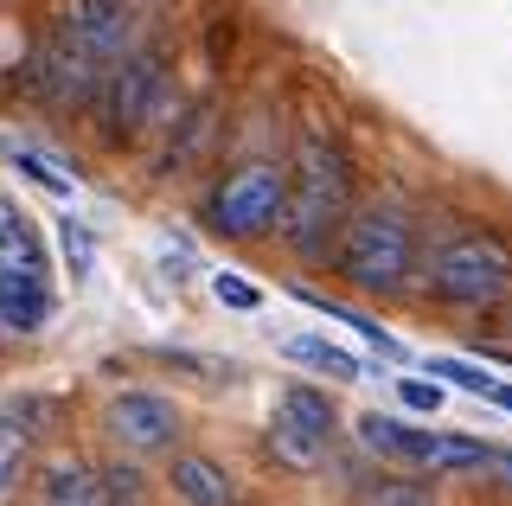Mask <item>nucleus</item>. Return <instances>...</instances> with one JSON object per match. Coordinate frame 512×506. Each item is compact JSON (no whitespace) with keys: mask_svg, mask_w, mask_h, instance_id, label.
Listing matches in <instances>:
<instances>
[{"mask_svg":"<svg viewBox=\"0 0 512 506\" xmlns=\"http://www.w3.org/2000/svg\"><path fill=\"white\" fill-rule=\"evenodd\" d=\"M423 282L448 308H500L512 295V244L500 231H455L436 244Z\"/></svg>","mask_w":512,"mask_h":506,"instance_id":"7ed1b4c3","label":"nucleus"},{"mask_svg":"<svg viewBox=\"0 0 512 506\" xmlns=\"http://www.w3.org/2000/svg\"><path fill=\"white\" fill-rule=\"evenodd\" d=\"M397 391H404V404H416V410H436L442 404V391L423 385V378H397Z\"/></svg>","mask_w":512,"mask_h":506,"instance_id":"5701e85b","label":"nucleus"},{"mask_svg":"<svg viewBox=\"0 0 512 506\" xmlns=\"http://www.w3.org/2000/svg\"><path fill=\"white\" fill-rule=\"evenodd\" d=\"M352 225V161L333 135L301 129L288 161V218L282 237L301 263H327Z\"/></svg>","mask_w":512,"mask_h":506,"instance_id":"f257e3e1","label":"nucleus"},{"mask_svg":"<svg viewBox=\"0 0 512 506\" xmlns=\"http://www.w3.org/2000/svg\"><path fill=\"white\" fill-rule=\"evenodd\" d=\"M0 257H13V263H26V270L45 276V244H39L32 218H26L13 199H0Z\"/></svg>","mask_w":512,"mask_h":506,"instance_id":"2eb2a0df","label":"nucleus"},{"mask_svg":"<svg viewBox=\"0 0 512 506\" xmlns=\"http://www.w3.org/2000/svg\"><path fill=\"white\" fill-rule=\"evenodd\" d=\"M333 436H340V410H333L327 391H314V385H288L276 398V410H269V455H276L282 468H295V474H314L327 462Z\"/></svg>","mask_w":512,"mask_h":506,"instance_id":"423d86ee","label":"nucleus"},{"mask_svg":"<svg viewBox=\"0 0 512 506\" xmlns=\"http://www.w3.org/2000/svg\"><path fill=\"white\" fill-rule=\"evenodd\" d=\"M359 442L372 455H391V462H410L423 474H487L493 462V442H474V436H436V430H410L397 417H359Z\"/></svg>","mask_w":512,"mask_h":506,"instance_id":"20e7f679","label":"nucleus"},{"mask_svg":"<svg viewBox=\"0 0 512 506\" xmlns=\"http://www.w3.org/2000/svg\"><path fill=\"white\" fill-rule=\"evenodd\" d=\"M359 506H436V494L423 481H365Z\"/></svg>","mask_w":512,"mask_h":506,"instance_id":"a211bd4d","label":"nucleus"},{"mask_svg":"<svg viewBox=\"0 0 512 506\" xmlns=\"http://www.w3.org/2000/svg\"><path fill=\"white\" fill-rule=\"evenodd\" d=\"M429 378H448V385H461V391H474V398H493V385L500 378H487V366H468V359H429Z\"/></svg>","mask_w":512,"mask_h":506,"instance_id":"6ab92c4d","label":"nucleus"},{"mask_svg":"<svg viewBox=\"0 0 512 506\" xmlns=\"http://www.w3.org/2000/svg\"><path fill=\"white\" fill-rule=\"evenodd\" d=\"M333 270H340L346 289L359 295H397L416 276V231L397 205H365L352 212V225L333 250Z\"/></svg>","mask_w":512,"mask_h":506,"instance_id":"f03ea898","label":"nucleus"},{"mask_svg":"<svg viewBox=\"0 0 512 506\" xmlns=\"http://www.w3.org/2000/svg\"><path fill=\"white\" fill-rule=\"evenodd\" d=\"M160 97V58L154 52H128L122 65L103 71V90H96V122H103L109 141H128L148 122V109Z\"/></svg>","mask_w":512,"mask_h":506,"instance_id":"6e6552de","label":"nucleus"},{"mask_svg":"<svg viewBox=\"0 0 512 506\" xmlns=\"http://www.w3.org/2000/svg\"><path fill=\"white\" fill-rule=\"evenodd\" d=\"M167 481L186 506H237V481L218 462H205V455H173Z\"/></svg>","mask_w":512,"mask_h":506,"instance_id":"f8f14e48","label":"nucleus"},{"mask_svg":"<svg viewBox=\"0 0 512 506\" xmlns=\"http://www.w3.org/2000/svg\"><path fill=\"white\" fill-rule=\"evenodd\" d=\"M39 506H109V481H103V468L52 462V468L39 474Z\"/></svg>","mask_w":512,"mask_h":506,"instance_id":"ddd939ff","label":"nucleus"},{"mask_svg":"<svg viewBox=\"0 0 512 506\" xmlns=\"http://www.w3.org/2000/svg\"><path fill=\"white\" fill-rule=\"evenodd\" d=\"M212 289H218V302H224V308H256V302H263V295H256L250 282H237V276H218Z\"/></svg>","mask_w":512,"mask_h":506,"instance_id":"4be33fe9","label":"nucleus"},{"mask_svg":"<svg viewBox=\"0 0 512 506\" xmlns=\"http://www.w3.org/2000/svg\"><path fill=\"white\" fill-rule=\"evenodd\" d=\"M282 218H288V167L276 161H244L237 173H224V186L212 193V231L224 237L282 231Z\"/></svg>","mask_w":512,"mask_h":506,"instance_id":"39448f33","label":"nucleus"},{"mask_svg":"<svg viewBox=\"0 0 512 506\" xmlns=\"http://www.w3.org/2000/svg\"><path fill=\"white\" fill-rule=\"evenodd\" d=\"M282 353H288V359H301V366H314V372L352 378V385L365 378V366L346 353V346H333V340H314V334H288V340H282Z\"/></svg>","mask_w":512,"mask_h":506,"instance_id":"4468645a","label":"nucleus"},{"mask_svg":"<svg viewBox=\"0 0 512 506\" xmlns=\"http://www.w3.org/2000/svg\"><path fill=\"white\" fill-rule=\"evenodd\" d=\"M103 58L90 45H77L58 26V39H45L32 52V90H39L45 109H96V90H103Z\"/></svg>","mask_w":512,"mask_h":506,"instance_id":"0eeeda50","label":"nucleus"},{"mask_svg":"<svg viewBox=\"0 0 512 506\" xmlns=\"http://www.w3.org/2000/svg\"><path fill=\"white\" fill-rule=\"evenodd\" d=\"M0 154H7L20 173H32L39 186H52V193H71V186H77V167H64V161H52V154H39L32 141H0Z\"/></svg>","mask_w":512,"mask_h":506,"instance_id":"dca6fc26","label":"nucleus"},{"mask_svg":"<svg viewBox=\"0 0 512 506\" xmlns=\"http://www.w3.org/2000/svg\"><path fill=\"white\" fill-rule=\"evenodd\" d=\"M26 455H32V430L20 423V410H13V417H0V494L26 474Z\"/></svg>","mask_w":512,"mask_h":506,"instance_id":"f3484780","label":"nucleus"},{"mask_svg":"<svg viewBox=\"0 0 512 506\" xmlns=\"http://www.w3.org/2000/svg\"><path fill=\"white\" fill-rule=\"evenodd\" d=\"M103 423H109V436L135 455H154V449H173V442H180V410L160 398V391H122Z\"/></svg>","mask_w":512,"mask_h":506,"instance_id":"9d476101","label":"nucleus"},{"mask_svg":"<svg viewBox=\"0 0 512 506\" xmlns=\"http://www.w3.org/2000/svg\"><path fill=\"white\" fill-rule=\"evenodd\" d=\"M58 244H64V263H71V276H90L96 250H90V231L77 225V218H64V225H58Z\"/></svg>","mask_w":512,"mask_h":506,"instance_id":"412c9836","label":"nucleus"},{"mask_svg":"<svg viewBox=\"0 0 512 506\" xmlns=\"http://www.w3.org/2000/svg\"><path fill=\"white\" fill-rule=\"evenodd\" d=\"M506 327H512V295H506Z\"/></svg>","mask_w":512,"mask_h":506,"instance_id":"a878e982","label":"nucleus"},{"mask_svg":"<svg viewBox=\"0 0 512 506\" xmlns=\"http://www.w3.org/2000/svg\"><path fill=\"white\" fill-rule=\"evenodd\" d=\"M493 404H506V410H512V385H493Z\"/></svg>","mask_w":512,"mask_h":506,"instance_id":"393cba45","label":"nucleus"},{"mask_svg":"<svg viewBox=\"0 0 512 506\" xmlns=\"http://www.w3.org/2000/svg\"><path fill=\"white\" fill-rule=\"evenodd\" d=\"M487 481H493V487H512V449H493V462H487Z\"/></svg>","mask_w":512,"mask_h":506,"instance_id":"b1692460","label":"nucleus"},{"mask_svg":"<svg viewBox=\"0 0 512 506\" xmlns=\"http://www.w3.org/2000/svg\"><path fill=\"white\" fill-rule=\"evenodd\" d=\"M64 33L77 45H90L103 65H122L128 52H141V26H135V7L128 0H71L64 7Z\"/></svg>","mask_w":512,"mask_h":506,"instance_id":"1a4fd4ad","label":"nucleus"},{"mask_svg":"<svg viewBox=\"0 0 512 506\" xmlns=\"http://www.w3.org/2000/svg\"><path fill=\"white\" fill-rule=\"evenodd\" d=\"M52 321V295H45V276L26 270V263L0 257V327L13 334H39Z\"/></svg>","mask_w":512,"mask_h":506,"instance_id":"9b49d317","label":"nucleus"},{"mask_svg":"<svg viewBox=\"0 0 512 506\" xmlns=\"http://www.w3.org/2000/svg\"><path fill=\"white\" fill-rule=\"evenodd\" d=\"M103 481H109V506H141V500H148V487H141V468H128V462H109Z\"/></svg>","mask_w":512,"mask_h":506,"instance_id":"aec40b11","label":"nucleus"}]
</instances>
